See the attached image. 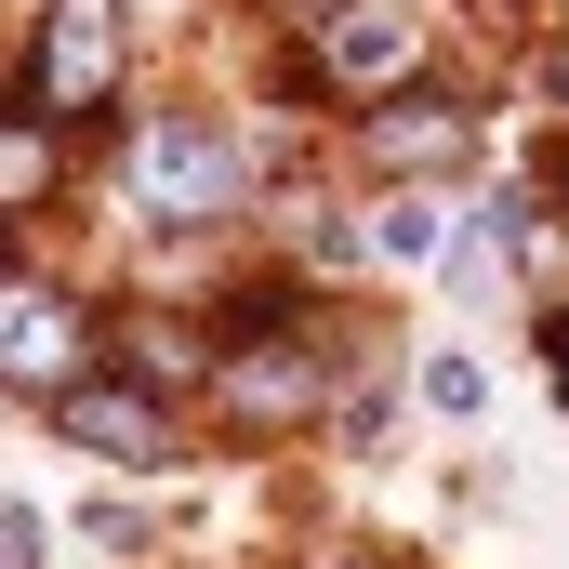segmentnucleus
I'll return each mask as SVG.
<instances>
[{
  "mask_svg": "<svg viewBox=\"0 0 569 569\" xmlns=\"http://www.w3.org/2000/svg\"><path fill=\"white\" fill-rule=\"evenodd\" d=\"M305 67H318V93L371 107V93L425 80V13H398V0H331V13L305 27Z\"/></svg>",
  "mask_w": 569,
  "mask_h": 569,
  "instance_id": "7",
  "label": "nucleus"
},
{
  "mask_svg": "<svg viewBox=\"0 0 569 569\" xmlns=\"http://www.w3.org/2000/svg\"><path fill=\"white\" fill-rule=\"evenodd\" d=\"M93 371V305L67 279H40V266H13L0 252V398H53V385H80Z\"/></svg>",
  "mask_w": 569,
  "mask_h": 569,
  "instance_id": "3",
  "label": "nucleus"
},
{
  "mask_svg": "<svg viewBox=\"0 0 569 569\" xmlns=\"http://www.w3.org/2000/svg\"><path fill=\"white\" fill-rule=\"evenodd\" d=\"M199 385L226 398V425H239V437H291V425L331 411V345H318V318H305V331H279V345H226Z\"/></svg>",
  "mask_w": 569,
  "mask_h": 569,
  "instance_id": "5",
  "label": "nucleus"
},
{
  "mask_svg": "<svg viewBox=\"0 0 569 569\" xmlns=\"http://www.w3.org/2000/svg\"><path fill=\"white\" fill-rule=\"evenodd\" d=\"M133 80V0H40L27 27V107L40 120H107Z\"/></svg>",
  "mask_w": 569,
  "mask_h": 569,
  "instance_id": "1",
  "label": "nucleus"
},
{
  "mask_svg": "<svg viewBox=\"0 0 569 569\" xmlns=\"http://www.w3.org/2000/svg\"><path fill=\"white\" fill-rule=\"evenodd\" d=\"M40 411H53V437H67V450H93V463H120V477H172V463H186L172 398H146L133 371H107V358H93L80 385H53Z\"/></svg>",
  "mask_w": 569,
  "mask_h": 569,
  "instance_id": "4",
  "label": "nucleus"
},
{
  "mask_svg": "<svg viewBox=\"0 0 569 569\" xmlns=\"http://www.w3.org/2000/svg\"><path fill=\"white\" fill-rule=\"evenodd\" d=\"M437 252H450V212H437L425 186H385V199L358 212V266H398V279H425Z\"/></svg>",
  "mask_w": 569,
  "mask_h": 569,
  "instance_id": "9",
  "label": "nucleus"
},
{
  "mask_svg": "<svg viewBox=\"0 0 569 569\" xmlns=\"http://www.w3.org/2000/svg\"><path fill=\"white\" fill-rule=\"evenodd\" d=\"M385 425H398V398H385V385H358V398L331 411V437H345V450H385Z\"/></svg>",
  "mask_w": 569,
  "mask_h": 569,
  "instance_id": "13",
  "label": "nucleus"
},
{
  "mask_svg": "<svg viewBox=\"0 0 569 569\" xmlns=\"http://www.w3.org/2000/svg\"><path fill=\"white\" fill-rule=\"evenodd\" d=\"M93 345H120L107 371H133L146 398H172V385H199V371H212V345H199V331H172V318H120V331H93Z\"/></svg>",
  "mask_w": 569,
  "mask_h": 569,
  "instance_id": "11",
  "label": "nucleus"
},
{
  "mask_svg": "<svg viewBox=\"0 0 569 569\" xmlns=\"http://www.w3.org/2000/svg\"><path fill=\"white\" fill-rule=\"evenodd\" d=\"M53 186H67V120H40V107H0V226H27Z\"/></svg>",
  "mask_w": 569,
  "mask_h": 569,
  "instance_id": "10",
  "label": "nucleus"
},
{
  "mask_svg": "<svg viewBox=\"0 0 569 569\" xmlns=\"http://www.w3.org/2000/svg\"><path fill=\"white\" fill-rule=\"evenodd\" d=\"M543 212H569V146H557V172H543Z\"/></svg>",
  "mask_w": 569,
  "mask_h": 569,
  "instance_id": "16",
  "label": "nucleus"
},
{
  "mask_svg": "<svg viewBox=\"0 0 569 569\" xmlns=\"http://www.w3.org/2000/svg\"><path fill=\"white\" fill-rule=\"evenodd\" d=\"M411 398H425L437 425H477V411H490V371H477L463 345H425V358H411Z\"/></svg>",
  "mask_w": 569,
  "mask_h": 569,
  "instance_id": "12",
  "label": "nucleus"
},
{
  "mask_svg": "<svg viewBox=\"0 0 569 569\" xmlns=\"http://www.w3.org/2000/svg\"><path fill=\"white\" fill-rule=\"evenodd\" d=\"M40 543H53V530H40V503H0V569H53Z\"/></svg>",
  "mask_w": 569,
  "mask_h": 569,
  "instance_id": "14",
  "label": "nucleus"
},
{
  "mask_svg": "<svg viewBox=\"0 0 569 569\" xmlns=\"http://www.w3.org/2000/svg\"><path fill=\"white\" fill-rule=\"evenodd\" d=\"M133 186H146V212H172V226H226V212L252 199V133L172 107V120L133 133Z\"/></svg>",
  "mask_w": 569,
  "mask_h": 569,
  "instance_id": "2",
  "label": "nucleus"
},
{
  "mask_svg": "<svg viewBox=\"0 0 569 569\" xmlns=\"http://www.w3.org/2000/svg\"><path fill=\"white\" fill-rule=\"evenodd\" d=\"M305 318H318V305H305V279H291V252H279L266 279H239V291L199 305V345H212V358H226V345H279V331H305Z\"/></svg>",
  "mask_w": 569,
  "mask_h": 569,
  "instance_id": "8",
  "label": "nucleus"
},
{
  "mask_svg": "<svg viewBox=\"0 0 569 569\" xmlns=\"http://www.w3.org/2000/svg\"><path fill=\"white\" fill-rule=\"evenodd\" d=\"M80 543H93V557H133L146 517H133V503H93V517H80Z\"/></svg>",
  "mask_w": 569,
  "mask_h": 569,
  "instance_id": "15",
  "label": "nucleus"
},
{
  "mask_svg": "<svg viewBox=\"0 0 569 569\" xmlns=\"http://www.w3.org/2000/svg\"><path fill=\"white\" fill-rule=\"evenodd\" d=\"M358 146H371L385 186H437V172L477 159V93H450V80H398V93L358 107Z\"/></svg>",
  "mask_w": 569,
  "mask_h": 569,
  "instance_id": "6",
  "label": "nucleus"
}]
</instances>
